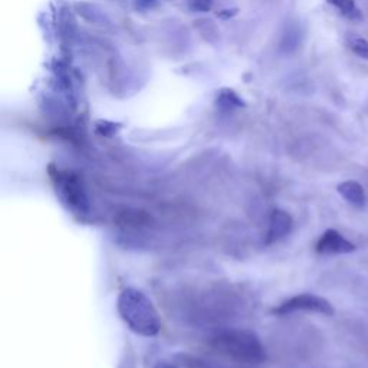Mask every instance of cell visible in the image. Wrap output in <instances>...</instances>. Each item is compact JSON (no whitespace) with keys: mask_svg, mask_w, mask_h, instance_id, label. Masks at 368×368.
Segmentation results:
<instances>
[{"mask_svg":"<svg viewBox=\"0 0 368 368\" xmlns=\"http://www.w3.org/2000/svg\"><path fill=\"white\" fill-rule=\"evenodd\" d=\"M299 311H305V313H314V314H322L327 317H332L335 311L332 305L317 295L313 294H301L297 297H292L282 302L278 308L273 309L275 315H289L294 313H299Z\"/></svg>","mask_w":368,"mask_h":368,"instance_id":"4","label":"cell"},{"mask_svg":"<svg viewBox=\"0 0 368 368\" xmlns=\"http://www.w3.org/2000/svg\"><path fill=\"white\" fill-rule=\"evenodd\" d=\"M210 347L226 358L245 364H259L266 360V350L259 336L246 329H229L216 334Z\"/></svg>","mask_w":368,"mask_h":368,"instance_id":"2","label":"cell"},{"mask_svg":"<svg viewBox=\"0 0 368 368\" xmlns=\"http://www.w3.org/2000/svg\"><path fill=\"white\" fill-rule=\"evenodd\" d=\"M294 220L285 210H273L269 219V229L266 233V245H272L288 236L292 231Z\"/></svg>","mask_w":368,"mask_h":368,"instance_id":"6","label":"cell"},{"mask_svg":"<svg viewBox=\"0 0 368 368\" xmlns=\"http://www.w3.org/2000/svg\"><path fill=\"white\" fill-rule=\"evenodd\" d=\"M118 314L124 324L137 335L156 336L161 329V321L151 299L137 288L121 291L117 302Z\"/></svg>","mask_w":368,"mask_h":368,"instance_id":"1","label":"cell"},{"mask_svg":"<svg viewBox=\"0 0 368 368\" xmlns=\"http://www.w3.org/2000/svg\"><path fill=\"white\" fill-rule=\"evenodd\" d=\"M327 2L351 22H361L364 19L355 0H327Z\"/></svg>","mask_w":368,"mask_h":368,"instance_id":"8","label":"cell"},{"mask_svg":"<svg viewBox=\"0 0 368 368\" xmlns=\"http://www.w3.org/2000/svg\"><path fill=\"white\" fill-rule=\"evenodd\" d=\"M49 177L61 205L74 216L85 217L90 213V199L82 180L68 170L49 165Z\"/></svg>","mask_w":368,"mask_h":368,"instance_id":"3","label":"cell"},{"mask_svg":"<svg viewBox=\"0 0 368 368\" xmlns=\"http://www.w3.org/2000/svg\"><path fill=\"white\" fill-rule=\"evenodd\" d=\"M154 368H177L176 365H173V364H170V362H167V361H160V362H157L156 364V367Z\"/></svg>","mask_w":368,"mask_h":368,"instance_id":"11","label":"cell"},{"mask_svg":"<svg viewBox=\"0 0 368 368\" xmlns=\"http://www.w3.org/2000/svg\"><path fill=\"white\" fill-rule=\"evenodd\" d=\"M213 5V0H191V9L197 12H207Z\"/></svg>","mask_w":368,"mask_h":368,"instance_id":"10","label":"cell"},{"mask_svg":"<svg viewBox=\"0 0 368 368\" xmlns=\"http://www.w3.org/2000/svg\"><path fill=\"white\" fill-rule=\"evenodd\" d=\"M338 193L343 196V199L347 200L350 205L355 206V207H362L365 203V193H364V187L354 182V180H348L339 184L336 187Z\"/></svg>","mask_w":368,"mask_h":368,"instance_id":"7","label":"cell"},{"mask_svg":"<svg viewBox=\"0 0 368 368\" xmlns=\"http://www.w3.org/2000/svg\"><path fill=\"white\" fill-rule=\"evenodd\" d=\"M348 46L357 56L368 61V41L367 39L360 38V36H350Z\"/></svg>","mask_w":368,"mask_h":368,"instance_id":"9","label":"cell"},{"mask_svg":"<svg viewBox=\"0 0 368 368\" xmlns=\"http://www.w3.org/2000/svg\"><path fill=\"white\" fill-rule=\"evenodd\" d=\"M315 250L318 254H324V257H332V254H347L357 250V246L347 240L341 233L328 229L322 233L320 240L317 242Z\"/></svg>","mask_w":368,"mask_h":368,"instance_id":"5","label":"cell"},{"mask_svg":"<svg viewBox=\"0 0 368 368\" xmlns=\"http://www.w3.org/2000/svg\"><path fill=\"white\" fill-rule=\"evenodd\" d=\"M144 2H149V0H144Z\"/></svg>","mask_w":368,"mask_h":368,"instance_id":"12","label":"cell"}]
</instances>
